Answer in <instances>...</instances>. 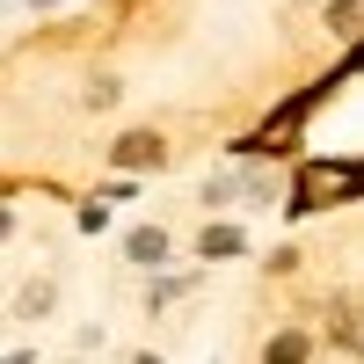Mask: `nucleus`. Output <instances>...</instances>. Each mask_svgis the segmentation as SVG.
<instances>
[{
  "label": "nucleus",
  "mask_w": 364,
  "mask_h": 364,
  "mask_svg": "<svg viewBox=\"0 0 364 364\" xmlns=\"http://www.w3.org/2000/svg\"><path fill=\"white\" fill-rule=\"evenodd\" d=\"M117 161H124V168H154V161H161V139H154V132L117 139Z\"/></svg>",
  "instance_id": "nucleus-1"
},
{
  "label": "nucleus",
  "mask_w": 364,
  "mask_h": 364,
  "mask_svg": "<svg viewBox=\"0 0 364 364\" xmlns=\"http://www.w3.org/2000/svg\"><path fill=\"white\" fill-rule=\"evenodd\" d=\"M233 248H240L233 226H211V233H204V255H233Z\"/></svg>",
  "instance_id": "nucleus-4"
},
{
  "label": "nucleus",
  "mask_w": 364,
  "mask_h": 364,
  "mask_svg": "<svg viewBox=\"0 0 364 364\" xmlns=\"http://www.w3.org/2000/svg\"><path fill=\"white\" fill-rule=\"evenodd\" d=\"M139 364H154V357H139Z\"/></svg>",
  "instance_id": "nucleus-6"
},
{
  "label": "nucleus",
  "mask_w": 364,
  "mask_h": 364,
  "mask_svg": "<svg viewBox=\"0 0 364 364\" xmlns=\"http://www.w3.org/2000/svg\"><path fill=\"white\" fill-rule=\"evenodd\" d=\"M0 233H8V211H0Z\"/></svg>",
  "instance_id": "nucleus-5"
},
{
  "label": "nucleus",
  "mask_w": 364,
  "mask_h": 364,
  "mask_svg": "<svg viewBox=\"0 0 364 364\" xmlns=\"http://www.w3.org/2000/svg\"><path fill=\"white\" fill-rule=\"evenodd\" d=\"M269 364H306V343H299V336H277V343H269Z\"/></svg>",
  "instance_id": "nucleus-3"
},
{
  "label": "nucleus",
  "mask_w": 364,
  "mask_h": 364,
  "mask_svg": "<svg viewBox=\"0 0 364 364\" xmlns=\"http://www.w3.org/2000/svg\"><path fill=\"white\" fill-rule=\"evenodd\" d=\"M132 255H139V262H161V255H168V233H154V226L132 233Z\"/></svg>",
  "instance_id": "nucleus-2"
}]
</instances>
